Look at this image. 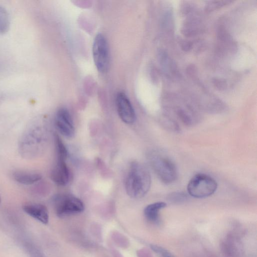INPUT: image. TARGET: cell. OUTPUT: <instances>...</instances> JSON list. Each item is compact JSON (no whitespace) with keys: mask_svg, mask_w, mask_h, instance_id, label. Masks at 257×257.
Here are the masks:
<instances>
[{"mask_svg":"<svg viewBox=\"0 0 257 257\" xmlns=\"http://www.w3.org/2000/svg\"><path fill=\"white\" fill-rule=\"evenodd\" d=\"M187 195L184 192H174L168 195L167 199L173 203H179L185 202L187 199Z\"/></svg>","mask_w":257,"mask_h":257,"instance_id":"obj_14","label":"cell"},{"mask_svg":"<svg viewBox=\"0 0 257 257\" xmlns=\"http://www.w3.org/2000/svg\"><path fill=\"white\" fill-rule=\"evenodd\" d=\"M15 181L21 184L25 185H33L41 180L40 174L32 171H16L13 173Z\"/></svg>","mask_w":257,"mask_h":257,"instance_id":"obj_10","label":"cell"},{"mask_svg":"<svg viewBox=\"0 0 257 257\" xmlns=\"http://www.w3.org/2000/svg\"><path fill=\"white\" fill-rule=\"evenodd\" d=\"M149 161L154 171L164 183L169 184L177 179L178 171L176 166L166 155L153 152L149 155Z\"/></svg>","mask_w":257,"mask_h":257,"instance_id":"obj_2","label":"cell"},{"mask_svg":"<svg viewBox=\"0 0 257 257\" xmlns=\"http://www.w3.org/2000/svg\"><path fill=\"white\" fill-rule=\"evenodd\" d=\"M56 215L64 217L83 212V202L76 196L68 194H60L54 196L52 200Z\"/></svg>","mask_w":257,"mask_h":257,"instance_id":"obj_3","label":"cell"},{"mask_svg":"<svg viewBox=\"0 0 257 257\" xmlns=\"http://www.w3.org/2000/svg\"><path fill=\"white\" fill-rule=\"evenodd\" d=\"M151 248L162 257H175L170 252L161 246L152 245Z\"/></svg>","mask_w":257,"mask_h":257,"instance_id":"obj_16","label":"cell"},{"mask_svg":"<svg viewBox=\"0 0 257 257\" xmlns=\"http://www.w3.org/2000/svg\"><path fill=\"white\" fill-rule=\"evenodd\" d=\"M212 82L215 87L219 90H224L227 87L226 82L224 80L216 78L213 80Z\"/></svg>","mask_w":257,"mask_h":257,"instance_id":"obj_17","label":"cell"},{"mask_svg":"<svg viewBox=\"0 0 257 257\" xmlns=\"http://www.w3.org/2000/svg\"><path fill=\"white\" fill-rule=\"evenodd\" d=\"M51 180L60 186L66 185L69 180V172L65 161L57 160L50 173Z\"/></svg>","mask_w":257,"mask_h":257,"instance_id":"obj_9","label":"cell"},{"mask_svg":"<svg viewBox=\"0 0 257 257\" xmlns=\"http://www.w3.org/2000/svg\"><path fill=\"white\" fill-rule=\"evenodd\" d=\"M166 206L164 202H157L147 205L144 211L146 218L153 222L157 223L159 220L160 211Z\"/></svg>","mask_w":257,"mask_h":257,"instance_id":"obj_11","label":"cell"},{"mask_svg":"<svg viewBox=\"0 0 257 257\" xmlns=\"http://www.w3.org/2000/svg\"><path fill=\"white\" fill-rule=\"evenodd\" d=\"M55 122L59 132L64 137L71 138L75 133L73 122L69 111L65 108H60L56 112Z\"/></svg>","mask_w":257,"mask_h":257,"instance_id":"obj_7","label":"cell"},{"mask_svg":"<svg viewBox=\"0 0 257 257\" xmlns=\"http://www.w3.org/2000/svg\"><path fill=\"white\" fill-rule=\"evenodd\" d=\"M217 188V182L213 178L206 174L200 173L190 179L187 185V191L192 197L203 198L212 195Z\"/></svg>","mask_w":257,"mask_h":257,"instance_id":"obj_4","label":"cell"},{"mask_svg":"<svg viewBox=\"0 0 257 257\" xmlns=\"http://www.w3.org/2000/svg\"><path fill=\"white\" fill-rule=\"evenodd\" d=\"M10 24V17L7 11L0 6V34L7 32Z\"/></svg>","mask_w":257,"mask_h":257,"instance_id":"obj_13","label":"cell"},{"mask_svg":"<svg viewBox=\"0 0 257 257\" xmlns=\"http://www.w3.org/2000/svg\"><path fill=\"white\" fill-rule=\"evenodd\" d=\"M55 142L57 160L66 161L68 155L67 150L61 139L57 135L55 136Z\"/></svg>","mask_w":257,"mask_h":257,"instance_id":"obj_12","label":"cell"},{"mask_svg":"<svg viewBox=\"0 0 257 257\" xmlns=\"http://www.w3.org/2000/svg\"><path fill=\"white\" fill-rule=\"evenodd\" d=\"M22 208L26 214L36 220L44 224L48 223L49 212L44 205L37 203H28L25 204Z\"/></svg>","mask_w":257,"mask_h":257,"instance_id":"obj_8","label":"cell"},{"mask_svg":"<svg viewBox=\"0 0 257 257\" xmlns=\"http://www.w3.org/2000/svg\"><path fill=\"white\" fill-rule=\"evenodd\" d=\"M138 257H153L147 249H141L138 252Z\"/></svg>","mask_w":257,"mask_h":257,"instance_id":"obj_18","label":"cell"},{"mask_svg":"<svg viewBox=\"0 0 257 257\" xmlns=\"http://www.w3.org/2000/svg\"><path fill=\"white\" fill-rule=\"evenodd\" d=\"M116 109L121 120L126 124L133 123L136 119L134 108L127 95L119 92L115 99Z\"/></svg>","mask_w":257,"mask_h":257,"instance_id":"obj_6","label":"cell"},{"mask_svg":"<svg viewBox=\"0 0 257 257\" xmlns=\"http://www.w3.org/2000/svg\"><path fill=\"white\" fill-rule=\"evenodd\" d=\"M182 48L184 51H188L191 48V43L189 42H183L181 44Z\"/></svg>","mask_w":257,"mask_h":257,"instance_id":"obj_19","label":"cell"},{"mask_svg":"<svg viewBox=\"0 0 257 257\" xmlns=\"http://www.w3.org/2000/svg\"><path fill=\"white\" fill-rule=\"evenodd\" d=\"M92 56L98 71L106 72L109 66V49L107 40L101 33L95 37L92 45Z\"/></svg>","mask_w":257,"mask_h":257,"instance_id":"obj_5","label":"cell"},{"mask_svg":"<svg viewBox=\"0 0 257 257\" xmlns=\"http://www.w3.org/2000/svg\"><path fill=\"white\" fill-rule=\"evenodd\" d=\"M232 1H215L209 2L205 8L208 12L214 11L218 8H221L226 5H228Z\"/></svg>","mask_w":257,"mask_h":257,"instance_id":"obj_15","label":"cell"},{"mask_svg":"<svg viewBox=\"0 0 257 257\" xmlns=\"http://www.w3.org/2000/svg\"><path fill=\"white\" fill-rule=\"evenodd\" d=\"M151 184V177L148 169L139 162H132L125 181L127 195L133 198H142L149 191Z\"/></svg>","mask_w":257,"mask_h":257,"instance_id":"obj_1","label":"cell"},{"mask_svg":"<svg viewBox=\"0 0 257 257\" xmlns=\"http://www.w3.org/2000/svg\"><path fill=\"white\" fill-rule=\"evenodd\" d=\"M1 196H0V204H1Z\"/></svg>","mask_w":257,"mask_h":257,"instance_id":"obj_20","label":"cell"}]
</instances>
